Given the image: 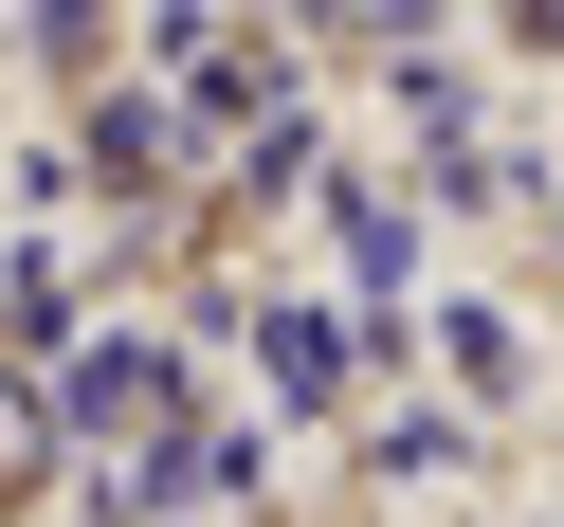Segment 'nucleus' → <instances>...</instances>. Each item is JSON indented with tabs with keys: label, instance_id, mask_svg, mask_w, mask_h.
Wrapping results in <instances>:
<instances>
[{
	"label": "nucleus",
	"instance_id": "1",
	"mask_svg": "<svg viewBox=\"0 0 564 527\" xmlns=\"http://www.w3.org/2000/svg\"><path fill=\"white\" fill-rule=\"evenodd\" d=\"M273 382H292V400H328V382H346V328H328V309H273Z\"/></svg>",
	"mask_w": 564,
	"mask_h": 527
}]
</instances>
